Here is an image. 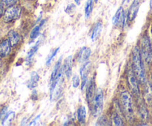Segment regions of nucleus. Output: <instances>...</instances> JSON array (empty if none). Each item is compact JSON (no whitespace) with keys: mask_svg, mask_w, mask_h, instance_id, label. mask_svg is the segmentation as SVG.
I'll list each match as a JSON object with an SVG mask.
<instances>
[{"mask_svg":"<svg viewBox=\"0 0 152 126\" xmlns=\"http://www.w3.org/2000/svg\"><path fill=\"white\" fill-rule=\"evenodd\" d=\"M80 77L77 74H75V75L73 76L72 78V83H73V87H77L80 84Z\"/></svg>","mask_w":152,"mask_h":126,"instance_id":"obj_27","label":"nucleus"},{"mask_svg":"<svg viewBox=\"0 0 152 126\" xmlns=\"http://www.w3.org/2000/svg\"><path fill=\"white\" fill-rule=\"evenodd\" d=\"M95 82L94 79H91L89 80L88 83L87 89H86V99H87L88 102H91L94 98L95 95H96V89H95Z\"/></svg>","mask_w":152,"mask_h":126,"instance_id":"obj_10","label":"nucleus"},{"mask_svg":"<svg viewBox=\"0 0 152 126\" xmlns=\"http://www.w3.org/2000/svg\"><path fill=\"white\" fill-rule=\"evenodd\" d=\"M76 2V4H77V5H80V2H81V0H74Z\"/></svg>","mask_w":152,"mask_h":126,"instance_id":"obj_32","label":"nucleus"},{"mask_svg":"<svg viewBox=\"0 0 152 126\" xmlns=\"http://www.w3.org/2000/svg\"><path fill=\"white\" fill-rule=\"evenodd\" d=\"M61 59H62L60 58V59H59V60L58 61V62H56V65H55L54 68H53V71H52V73H51V76H50V83H51L52 82L54 81V79L56 78L58 74H59V71H60V69H61V68H60Z\"/></svg>","mask_w":152,"mask_h":126,"instance_id":"obj_21","label":"nucleus"},{"mask_svg":"<svg viewBox=\"0 0 152 126\" xmlns=\"http://www.w3.org/2000/svg\"><path fill=\"white\" fill-rule=\"evenodd\" d=\"M94 0H88L86 1V6H85V15H86V19H88L91 14L94 7Z\"/></svg>","mask_w":152,"mask_h":126,"instance_id":"obj_19","label":"nucleus"},{"mask_svg":"<svg viewBox=\"0 0 152 126\" xmlns=\"http://www.w3.org/2000/svg\"><path fill=\"white\" fill-rule=\"evenodd\" d=\"M98 0H94V2H97Z\"/></svg>","mask_w":152,"mask_h":126,"instance_id":"obj_35","label":"nucleus"},{"mask_svg":"<svg viewBox=\"0 0 152 126\" xmlns=\"http://www.w3.org/2000/svg\"><path fill=\"white\" fill-rule=\"evenodd\" d=\"M40 117H41V115H38V116H37V117H36L35 118H34V119H33L32 121L31 122V123H30V124H29V125H35L36 122H37V120H38L40 118Z\"/></svg>","mask_w":152,"mask_h":126,"instance_id":"obj_29","label":"nucleus"},{"mask_svg":"<svg viewBox=\"0 0 152 126\" xmlns=\"http://www.w3.org/2000/svg\"><path fill=\"white\" fill-rule=\"evenodd\" d=\"M3 13H4V5H3L2 3L0 1V17L2 16Z\"/></svg>","mask_w":152,"mask_h":126,"instance_id":"obj_30","label":"nucleus"},{"mask_svg":"<svg viewBox=\"0 0 152 126\" xmlns=\"http://www.w3.org/2000/svg\"><path fill=\"white\" fill-rule=\"evenodd\" d=\"M138 112H139L140 116L141 118L143 119H145L147 118V115H148V114H147L146 108H145V106H143V105H141L140 106Z\"/></svg>","mask_w":152,"mask_h":126,"instance_id":"obj_25","label":"nucleus"},{"mask_svg":"<svg viewBox=\"0 0 152 126\" xmlns=\"http://www.w3.org/2000/svg\"><path fill=\"white\" fill-rule=\"evenodd\" d=\"M150 84H151V87L152 90V76H151V79H150Z\"/></svg>","mask_w":152,"mask_h":126,"instance_id":"obj_33","label":"nucleus"},{"mask_svg":"<svg viewBox=\"0 0 152 126\" xmlns=\"http://www.w3.org/2000/svg\"><path fill=\"white\" fill-rule=\"evenodd\" d=\"M137 77L136 74H135L134 71H133L132 68L130 70H129L128 72V82H129V86L132 88V90L134 94L137 96L140 95V88L139 84H138Z\"/></svg>","mask_w":152,"mask_h":126,"instance_id":"obj_6","label":"nucleus"},{"mask_svg":"<svg viewBox=\"0 0 152 126\" xmlns=\"http://www.w3.org/2000/svg\"><path fill=\"white\" fill-rule=\"evenodd\" d=\"M102 25L100 22H97L96 23V25H94V29L93 31H92V34H91V39L92 41H95L98 37L101 34V31H102Z\"/></svg>","mask_w":152,"mask_h":126,"instance_id":"obj_17","label":"nucleus"},{"mask_svg":"<svg viewBox=\"0 0 152 126\" xmlns=\"http://www.w3.org/2000/svg\"><path fill=\"white\" fill-rule=\"evenodd\" d=\"M91 103L92 104L91 113L94 117H96L101 114L103 108V93L101 89L96 90V95Z\"/></svg>","mask_w":152,"mask_h":126,"instance_id":"obj_3","label":"nucleus"},{"mask_svg":"<svg viewBox=\"0 0 152 126\" xmlns=\"http://www.w3.org/2000/svg\"><path fill=\"white\" fill-rule=\"evenodd\" d=\"M75 8H76L75 4H68V5L66 7V8L65 9V11L67 13H68V14H72V13L74 12V10H75Z\"/></svg>","mask_w":152,"mask_h":126,"instance_id":"obj_26","label":"nucleus"},{"mask_svg":"<svg viewBox=\"0 0 152 126\" xmlns=\"http://www.w3.org/2000/svg\"><path fill=\"white\" fill-rule=\"evenodd\" d=\"M77 120L80 124H85L86 119V110L85 106L81 105L77 110Z\"/></svg>","mask_w":152,"mask_h":126,"instance_id":"obj_15","label":"nucleus"},{"mask_svg":"<svg viewBox=\"0 0 152 126\" xmlns=\"http://www.w3.org/2000/svg\"><path fill=\"white\" fill-rule=\"evenodd\" d=\"M141 57L142 56H141L140 50L137 47H135L132 51V68L134 71L138 80L141 83H145L146 82V76H145V73L144 71Z\"/></svg>","mask_w":152,"mask_h":126,"instance_id":"obj_1","label":"nucleus"},{"mask_svg":"<svg viewBox=\"0 0 152 126\" xmlns=\"http://www.w3.org/2000/svg\"><path fill=\"white\" fill-rule=\"evenodd\" d=\"M39 80V76L38 75V74L37 72H32L31 74V79L28 82V87L31 89L36 87L38 84Z\"/></svg>","mask_w":152,"mask_h":126,"instance_id":"obj_16","label":"nucleus"},{"mask_svg":"<svg viewBox=\"0 0 152 126\" xmlns=\"http://www.w3.org/2000/svg\"><path fill=\"white\" fill-rule=\"evenodd\" d=\"M39 42L40 40H39V41L36 43L35 45H34V47H31V48L30 49L29 51H28V55H27L26 56V62H28V63H30V62H31V60H32L33 59V56H34V54H35V53H37V50H38L39 46Z\"/></svg>","mask_w":152,"mask_h":126,"instance_id":"obj_18","label":"nucleus"},{"mask_svg":"<svg viewBox=\"0 0 152 126\" xmlns=\"http://www.w3.org/2000/svg\"><path fill=\"white\" fill-rule=\"evenodd\" d=\"M22 10L17 5H11L7 8L4 13V21L5 22H11L19 19L21 16Z\"/></svg>","mask_w":152,"mask_h":126,"instance_id":"obj_5","label":"nucleus"},{"mask_svg":"<svg viewBox=\"0 0 152 126\" xmlns=\"http://www.w3.org/2000/svg\"><path fill=\"white\" fill-rule=\"evenodd\" d=\"M120 104L121 110L124 113L126 119L129 121H132L134 119L133 101L132 95L128 91H123L120 94Z\"/></svg>","mask_w":152,"mask_h":126,"instance_id":"obj_2","label":"nucleus"},{"mask_svg":"<svg viewBox=\"0 0 152 126\" xmlns=\"http://www.w3.org/2000/svg\"><path fill=\"white\" fill-rule=\"evenodd\" d=\"M14 113L12 112V111H10V112L8 113H6L5 115L4 116V117L2 118V119L1 120V125H7L8 124V123H10V122L12 121V120L13 119V118H14Z\"/></svg>","mask_w":152,"mask_h":126,"instance_id":"obj_22","label":"nucleus"},{"mask_svg":"<svg viewBox=\"0 0 152 126\" xmlns=\"http://www.w3.org/2000/svg\"><path fill=\"white\" fill-rule=\"evenodd\" d=\"M63 71L68 78L71 76V71H72V56H68L64 61Z\"/></svg>","mask_w":152,"mask_h":126,"instance_id":"obj_13","label":"nucleus"},{"mask_svg":"<svg viewBox=\"0 0 152 126\" xmlns=\"http://www.w3.org/2000/svg\"><path fill=\"white\" fill-rule=\"evenodd\" d=\"M126 22V14L123 7H120L112 19V23L118 28H124Z\"/></svg>","mask_w":152,"mask_h":126,"instance_id":"obj_7","label":"nucleus"},{"mask_svg":"<svg viewBox=\"0 0 152 126\" xmlns=\"http://www.w3.org/2000/svg\"><path fill=\"white\" fill-rule=\"evenodd\" d=\"M11 44L9 39H5L0 43V56L5 57L10 53Z\"/></svg>","mask_w":152,"mask_h":126,"instance_id":"obj_11","label":"nucleus"},{"mask_svg":"<svg viewBox=\"0 0 152 126\" xmlns=\"http://www.w3.org/2000/svg\"><path fill=\"white\" fill-rule=\"evenodd\" d=\"M108 122H107V119H105V117L104 116H102L99 118V119L97 120L96 123V125H108Z\"/></svg>","mask_w":152,"mask_h":126,"instance_id":"obj_28","label":"nucleus"},{"mask_svg":"<svg viewBox=\"0 0 152 126\" xmlns=\"http://www.w3.org/2000/svg\"><path fill=\"white\" fill-rule=\"evenodd\" d=\"M8 39L12 47H15L18 44L21 39V37L17 32L14 31H10L8 33Z\"/></svg>","mask_w":152,"mask_h":126,"instance_id":"obj_14","label":"nucleus"},{"mask_svg":"<svg viewBox=\"0 0 152 126\" xmlns=\"http://www.w3.org/2000/svg\"><path fill=\"white\" fill-rule=\"evenodd\" d=\"M141 1L142 0H134L132 4H131L130 7H129V13H128V19L130 22L133 21L136 18L138 10H139L140 6Z\"/></svg>","mask_w":152,"mask_h":126,"instance_id":"obj_9","label":"nucleus"},{"mask_svg":"<svg viewBox=\"0 0 152 126\" xmlns=\"http://www.w3.org/2000/svg\"><path fill=\"white\" fill-rule=\"evenodd\" d=\"M141 56L146 63H150L152 61V50L151 42L148 36H144L141 39Z\"/></svg>","mask_w":152,"mask_h":126,"instance_id":"obj_4","label":"nucleus"},{"mask_svg":"<svg viewBox=\"0 0 152 126\" xmlns=\"http://www.w3.org/2000/svg\"><path fill=\"white\" fill-rule=\"evenodd\" d=\"M45 19L44 20H42L39 25H36V26L33 28V30L31 31V34H30V37H31V39H36L39 35L40 29H41V28H42V26L43 24L45 23Z\"/></svg>","mask_w":152,"mask_h":126,"instance_id":"obj_20","label":"nucleus"},{"mask_svg":"<svg viewBox=\"0 0 152 126\" xmlns=\"http://www.w3.org/2000/svg\"><path fill=\"white\" fill-rule=\"evenodd\" d=\"M91 67V62L89 61H86L84 63H83V66L81 67L80 69V75H81L82 79V84H81V89L83 90L86 86V83L88 81V74L89 69Z\"/></svg>","mask_w":152,"mask_h":126,"instance_id":"obj_8","label":"nucleus"},{"mask_svg":"<svg viewBox=\"0 0 152 126\" xmlns=\"http://www.w3.org/2000/svg\"><path fill=\"white\" fill-rule=\"evenodd\" d=\"M150 7L152 10V0H150Z\"/></svg>","mask_w":152,"mask_h":126,"instance_id":"obj_34","label":"nucleus"},{"mask_svg":"<svg viewBox=\"0 0 152 126\" xmlns=\"http://www.w3.org/2000/svg\"><path fill=\"white\" fill-rule=\"evenodd\" d=\"M113 122H114V124L117 126H120L123 125V122L121 117L117 112L114 113V115H113Z\"/></svg>","mask_w":152,"mask_h":126,"instance_id":"obj_23","label":"nucleus"},{"mask_svg":"<svg viewBox=\"0 0 152 126\" xmlns=\"http://www.w3.org/2000/svg\"><path fill=\"white\" fill-rule=\"evenodd\" d=\"M59 47H56L55 50H53V51L50 53V55H48V56L47 57V60H46V65H50V62H51L52 59L54 58V56H56V53H57V52L59 51Z\"/></svg>","mask_w":152,"mask_h":126,"instance_id":"obj_24","label":"nucleus"},{"mask_svg":"<svg viewBox=\"0 0 152 126\" xmlns=\"http://www.w3.org/2000/svg\"><path fill=\"white\" fill-rule=\"evenodd\" d=\"M17 1L18 0H10V3H11L12 5H13V4H14L16 2H17Z\"/></svg>","mask_w":152,"mask_h":126,"instance_id":"obj_31","label":"nucleus"},{"mask_svg":"<svg viewBox=\"0 0 152 126\" xmlns=\"http://www.w3.org/2000/svg\"><path fill=\"white\" fill-rule=\"evenodd\" d=\"M90 55L91 49L88 47H83L78 53V56H77L78 61L81 63H84L85 62H86L88 59Z\"/></svg>","mask_w":152,"mask_h":126,"instance_id":"obj_12","label":"nucleus"}]
</instances>
